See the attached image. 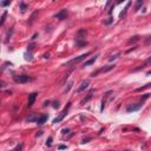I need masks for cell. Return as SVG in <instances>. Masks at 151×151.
Wrapping results in <instances>:
<instances>
[{"label":"cell","mask_w":151,"mask_h":151,"mask_svg":"<svg viewBox=\"0 0 151 151\" xmlns=\"http://www.w3.org/2000/svg\"><path fill=\"white\" fill-rule=\"evenodd\" d=\"M53 107H54V109H58V107H59V102H54V103H53Z\"/></svg>","instance_id":"1f68e13d"},{"label":"cell","mask_w":151,"mask_h":151,"mask_svg":"<svg viewBox=\"0 0 151 151\" xmlns=\"http://www.w3.org/2000/svg\"><path fill=\"white\" fill-rule=\"evenodd\" d=\"M37 37H38V34H37V33H36V34H34V36H33V37H32V40H33V39H36V38H37Z\"/></svg>","instance_id":"74e56055"},{"label":"cell","mask_w":151,"mask_h":151,"mask_svg":"<svg viewBox=\"0 0 151 151\" xmlns=\"http://www.w3.org/2000/svg\"><path fill=\"white\" fill-rule=\"evenodd\" d=\"M72 87V83H70V84H69V86H67V89H66V92H69V90L71 89Z\"/></svg>","instance_id":"e575fe53"},{"label":"cell","mask_w":151,"mask_h":151,"mask_svg":"<svg viewBox=\"0 0 151 151\" xmlns=\"http://www.w3.org/2000/svg\"><path fill=\"white\" fill-rule=\"evenodd\" d=\"M150 86H151V83H149V84L144 85V86H142V87H138V89H136V91H137V92H139V91H143V90H145L146 87H150Z\"/></svg>","instance_id":"ffe728a7"},{"label":"cell","mask_w":151,"mask_h":151,"mask_svg":"<svg viewBox=\"0 0 151 151\" xmlns=\"http://www.w3.org/2000/svg\"><path fill=\"white\" fill-rule=\"evenodd\" d=\"M125 151H129V150H125Z\"/></svg>","instance_id":"60d3db41"},{"label":"cell","mask_w":151,"mask_h":151,"mask_svg":"<svg viewBox=\"0 0 151 151\" xmlns=\"http://www.w3.org/2000/svg\"><path fill=\"white\" fill-rule=\"evenodd\" d=\"M98 57H99V56H98V54H96L95 57H92L91 59H89V60H86V62L84 63V64H83V66L85 67V66H90V65H92V64H95V62H96V60H97V59H98Z\"/></svg>","instance_id":"7c38bea8"},{"label":"cell","mask_w":151,"mask_h":151,"mask_svg":"<svg viewBox=\"0 0 151 151\" xmlns=\"http://www.w3.org/2000/svg\"><path fill=\"white\" fill-rule=\"evenodd\" d=\"M66 148H67L66 145H59V146H58V149H59V150H65Z\"/></svg>","instance_id":"d6a6232c"},{"label":"cell","mask_w":151,"mask_h":151,"mask_svg":"<svg viewBox=\"0 0 151 151\" xmlns=\"http://www.w3.org/2000/svg\"><path fill=\"white\" fill-rule=\"evenodd\" d=\"M13 32H14V30H13V28H11L8 32H7V34H6V39H5V43H7V41H8V39L11 38V37H12Z\"/></svg>","instance_id":"9a60e30c"},{"label":"cell","mask_w":151,"mask_h":151,"mask_svg":"<svg viewBox=\"0 0 151 151\" xmlns=\"http://www.w3.org/2000/svg\"><path fill=\"white\" fill-rule=\"evenodd\" d=\"M76 45H77L78 47H83V46L87 45V41H85V40H81V39H77V41H76Z\"/></svg>","instance_id":"5bb4252c"},{"label":"cell","mask_w":151,"mask_h":151,"mask_svg":"<svg viewBox=\"0 0 151 151\" xmlns=\"http://www.w3.org/2000/svg\"><path fill=\"white\" fill-rule=\"evenodd\" d=\"M70 107H71V102H69V103H67V105L65 106V109L63 110L60 113H59V116H58L57 118H54V119H53V124H58V123H60V122H62L63 119L65 118V116H66V113H67V111H69V109H70Z\"/></svg>","instance_id":"3957f363"},{"label":"cell","mask_w":151,"mask_h":151,"mask_svg":"<svg viewBox=\"0 0 151 151\" xmlns=\"http://www.w3.org/2000/svg\"><path fill=\"white\" fill-rule=\"evenodd\" d=\"M66 17H67V11H66V9H62L60 12H58V13L54 16V18L59 19V20H64V19H66Z\"/></svg>","instance_id":"ba28073f"},{"label":"cell","mask_w":151,"mask_h":151,"mask_svg":"<svg viewBox=\"0 0 151 151\" xmlns=\"http://www.w3.org/2000/svg\"><path fill=\"white\" fill-rule=\"evenodd\" d=\"M93 93H95V90H93V89H91V90L89 91V93L86 95V97H85L84 99H83V100H81V102H80V104H81V105H84L85 103H87V102H89L90 99H91V98L93 97Z\"/></svg>","instance_id":"9c48e42d"},{"label":"cell","mask_w":151,"mask_h":151,"mask_svg":"<svg viewBox=\"0 0 151 151\" xmlns=\"http://www.w3.org/2000/svg\"><path fill=\"white\" fill-rule=\"evenodd\" d=\"M136 40H138V37H133V39H130L129 43H132V41H136Z\"/></svg>","instance_id":"836d02e7"},{"label":"cell","mask_w":151,"mask_h":151,"mask_svg":"<svg viewBox=\"0 0 151 151\" xmlns=\"http://www.w3.org/2000/svg\"><path fill=\"white\" fill-rule=\"evenodd\" d=\"M20 9H21V12H25L27 9V5L24 2H20Z\"/></svg>","instance_id":"44dd1931"},{"label":"cell","mask_w":151,"mask_h":151,"mask_svg":"<svg viewBox=\"0 0 151 151\" xmlns=\"http://www.w3.org/2000/svg\"><path fill=\"white\" fill-rule=\"evenodd\" d=\"M87 87H89V81H87V80H85V81H83V83L80 84V86L78 87V89H77V91H76V92H77V93H79V92L84 91V90L87 89Z\"/></svg>","instance_id":"8fae6325"},{"label":"cell","mask_w":151,"mask_h":151,"mask_svg":"<svg viewBox=\"0 0 151 151\" xmlns=\"http://www.w3.org/2000/svg\"><path fill=\"white\" fill-rule=\"evenodd\" d=\"M34 47H36V44L28 45V51H33V50H34Z\"/></svg>","instance_id":"4316f807"},{"label":"cell","mask_w":151,"mask_h":151,"mask_svg":"<svg viewBox=\"0 0 151 151\" xmlns=\"http://www.w3.org/2000/svg\"><path fill=\"white\" fill-rule=\"evenodd\" d=\"M90 54H91V52H86L85 54H81V56H79V57H77V58H73V59H71L70 62L65 63L64 64V66H71V65H76V64H78V63L83 62L86 57H89Z\"/></svg>","instance_id":"7a4b0ae2"},{"label":"cell","mask_w":151,"mask_h":151,"mask_svg":"<svg viewBox=\"0 0 151 151\" xmlns=\"http://www.w3.org/2000/svg\"><path fill=\"white\" fill-rule=\"evenodd\" d=\"M51 144H52V137H48V139H47V142H46V145H47V146H51Z\"/></svg>","instance_id":"d4e9b609"},{"label":"cell","mask_w":151,"mask_h":151,"mask_svg":"<svg viewBox=\"0 0 151 151\" xmlns=\"http://www.w3.org/2000/svg\"><path fill=\"white\" fill-rule=\"evenodd\" d=\"M112 21H113V18H109L107 20H105V24H106V25H109V24H111Z\"/></svg>","instance_id":"f546056e"},{"label":"cell","mask_w":151,"mask_h":151,"mask_svg":"<svg viewBox=\"0 0 151 151\" xmlns=\"http://www.w3.org/2000/svg\"><path fill=\"white\" fill-rule=\"evenodd\" d=\"M37 16H38V12H34V13L32 14V17H31V20H30V24H32V23L34 21V19H36Z\"/></svg>","instance_id":"7402d4cb"},{"label":"cell","mask_w":151,"mask_h":151,"mask_svg":"<svg viewBox=\"0 0 151 151\" xmlns=\"http://www.w3.org/2000/svg\"><path fill=\"white\" fill-rule=\"evenodd\" d=\"M48 103H50V102H44V106H47V105H48Z\"/></svg>","instance_id":"8d00e7d4"},{"label":"cell","mask_w":151,"mask_h":151,"mask_svg":"<svg viewBox=\"0 0 151 151\" xmlns=\"http://www.w3.org/2000/svg\"><path fill=\"white\" fill-rule=\"evenodd\" d=\"M36 136H37V137H38V136H41V131H39V132H38V133H37V135H36Z\"/></svg>","instance_id":"f35d334b"},{"label":"cell","mask_w":151,"mask_h":151,"mask_svg":"<svg viewBox=\"0 0 151 151\" xmlns=\"http://www.w3.org/2000/svg\"><path fill=\"white\" fill-rule=\"evenodd\" d=\"M9 4H11V2H9V1H2V2H1V4H0V5H1V6H2V7H5V6H8Z\"/></svg>","instance_id":"484cf974"},{"label":"cell","mask_w":151,"mask_h":151,"mask_svg":"<svg viewBox=\"0 0 151 151\" xmlns=\"http://www.w3.org/2000/svg\"><path fill=\"white\" fill-rule=\"evenodd\" d=\"M143 106V104H131L129 106L126 107V112H135V111H138L141 107Z\"/></svg>","instance_id":"8992f818"},{"label":"cell","mask_w":151,"mask_h":151,"mask_svg":"<svg viewBox=\"0 0 151 151\" xmlns=\"http://www.w3.org/2000/svg\"><path fill=\"white\" fill-rule=\"evenodd\" d=\"M86 34H87V31L84 30V28H81V30H79V31L77 32V39H84V38L86 37ZM84 40H85V39H84Z\"/></svg>","instance_id":"30bf717a"},{"label":"cell","mask_w":151,"mask_h":151,"mask_svg":"<svg viewBox=\"0 0 151 151\" xmlns=\"http://www.w3.org/2000/svg\"><path fill=\"white\" fill-rule=\"evenodd\" d=\"M13 80L17 84H25V83H28V81H32L33 77H30L27 74H16V76H13Z\"/></svg>","instance_id":"6da1fadb"},{"label":"cell","mask_w":151,"mask_h":151,"mask_svg":"<svg viewBox=\"0 0 151 151\" xmlns=\"http://www.w3.org/2000/svg\"><path fill=\"white\" fill-rule=\"evenodd\" d=\"M89 141H91V138H90V137H87V138H84V139L81 141V143H83V144H85V143H87Z\"/></svg>","instance_id":"4dcf8cb0"},{"label":"cell","mask_w":151,"mask_h":151,"mask_svg":"<svg viewBox=\"0 0 151 151\" xmlns=\"http://www.w3.org/2000/svg\"><path fill=\"white\" fill-rule=\"evenodd\" d=\"M130 5H131V2H127V5H126V7L124 8V11L120 13V18H123L125 14H126V11H127V8H129V6H130Z\"/></svg>","instance_id":"d6986e66"},{"label":"cell","mask_w":151,"mask_h":151,"mask_svg":"<svg viewBox=\"0 0 151 151\" xmlns=\"http://www.w3.org/2000/svg\"><path fill=\"white\" fill-rule=\"evenodd\" d=\"M69 132H70L69 129H64V130H63V133H69Z\"/></svg>","instance_id":"d590c367"},{"label":"cell","mask_w":151,"mask_h":151,"mask_svg":"<svg viewBox=\"0 0 151 151\" xmlns=\"http://www.w3.org/2000/svg\"><path fill=\"white\" fill-rule=\"evenodd\" d=\"M6 16H7V12H4V13H2V17H1V21H0V25H1V26H4V24H5Z\"/></svg>","instance_id":"ac0fdd59"},{"label":"cell","mask_w":151,"mask_h":151,"mask_svg":"<svg viewBox=\"0 0 151 151\" xmlns=\"http://www.w3.org/2000/svg\"><path fill=\"white\" fill-rule=\"evenodd\" d=\"M142 5H143V0H138V1L136 2V7H135V11L137 12L138 9L141 8V6H142Z\"/></svg>","instance_id":"e0dca14e"},{"label":"cell","mask_w":151,"mask_h":151,"mask_svg":"<svg viewBox=\"0 0 151 151\" xmlns=\"http://www.w3.org/2000/svg\"><path fill=\"white\" fill-rule=\"evenodd\" d=\"M146 74H148V76H150V74H151V71H149L148 73H146Z\"/></svg>","instance_id":"ab89813d"},{"label":"cell","mask_w":151,"mask_h":151,"mask_svg":"<svg viewBox=\"0 0 151 151\" xmlns=\"http://www.w3.org/2000/svg\"><path fill=\"white\" fill-rule=\"evenodd\" d=\"M47 118H48V117H47V115H45V113H44V115H41V116H39L37 124H38V125H43L45 122L47 120Z\"/></svg>","instance_id":"4fadbf2b"},{"label":"cell","mask_w":151,"mask_h":151,"mask_svg":"<svg viewBox=\"0 0 151 151\" xmlns=\"http://www.w3.org/2000/svg\"><path fill=\"white\" fill-rule=\"evenodd\" d=\"M150 96H151V93H145V95H144V96L142 97V100H145V99H148V98L150 97Z\"/></svg>","instance_id":"83f0119b"},{"label":"cell","mask_w":151,"mask_h":151,"mask_svg":"<svg viewBox=\"0 0 151 151\" xmlns=\"http://www.w3.org/2000/svg\"><path fill=\"white\" fill-rule=\"evenodd\" d=\"M118 56H119V53H118V54H115V56H112V57H110V58H109V60H110V62L115 60V59H117V58H118Z\"/></svg>","instance_id":"cb8c5ba5"},{"label":"cell","mask_w":151,"mask_h":151,"mask_svg":"<svg viewBox=\"0 0 151 151\" xmlns=\"http://www.w3.org/2000/svg\"><path fill=\"white\" fill-rule=\"evenodd\" d=\"M71 72H72V70H70V71H69L67 73H66V74H65V77H64V79H63V84L65 83V80H66L67 78H69V76H70V73H71Z\"/></svg>","instance_id":"603a6c76"},{"label":"cell","mask_w":151,"mask_h":151,"mask_svg":"<svg viewBox=\"0 0 151 151\" xmlns=\"http://www.w3.org/2000/svg\"><path fill=\"white\" fill-rule=\"evenodd\" d=\"M37 96H38V93H37V92H32V93H30V95H28L27 107H32V105L34 104V102H36V99H37Z\"/></svg>","instance_id":"277c9868"},{"label":"cell","mask_w":151,"mask_h":151,"mask_svg":"<svg viewBox=\"0 0 151 151\" xmlns=\"http://www.w3.org/2000/svg\"><path fill=\"white\" fill-rule=\"evenodd\" d=\"M150 64H151V57H150V58H148V59H146V60H145L144 63H142V64H141V65H139L138 67H136V69L133 70V72L139 71V70H143V69H145L146 66H149Z\"/></svg>","instance_id":"52a82bcc"},{"label":"cell","mask_w":151,"mask_h":151,"mask_svg":"<svg viewBox=\"0 0 151 151\" xmlns=\"http://www.w3.org/2000/svg\"><path fill=\"white\" fill-rule=\"evenodd\" d=\"M112 69H115V65H109V66H105V67H102V69H99L97 71L92 72V73H91V77L97 76L98 73H100V72H107V71H110V70H112Z\"/></svg>","instance_id":"5b68a950"},{"label":"cell","mask_w":151,"mask_h":151,"mask_svg":"<svg viewBox=\"0 0 151 151\" xmlns=\"http://www.w3.org/2000/svg\"><path fill=\"white\" fill-rule=\"evenodd\" d=\"M21 150H23V144H19L18 146L16 148V150L14 151H21Z\"/></svg>","instance_id":"f1b7e54d"},{"label":"cell","mask_w":151,"mask_h":151,"mask_svg":"<svg viewBox=\"0 0 151 151\" xmlns=\"http://www.w3.org/2000/svg\"><path fill=\"white\" fill-rule=\"evenodd\" d=\"M38 118H39V116H31V117H28L27 118V122H38Z\"/></svg>","instance_id":"2e32d148"}]
</instances>
